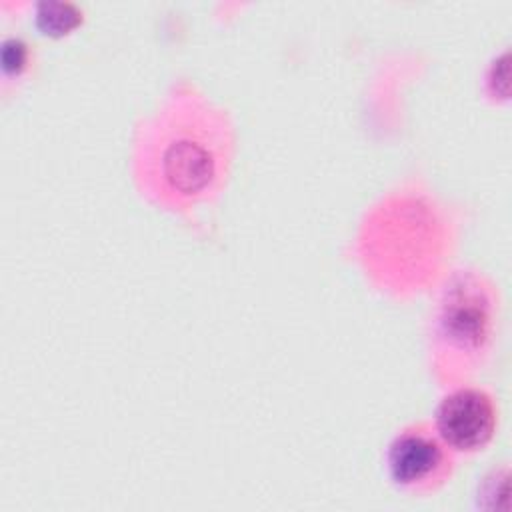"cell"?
I'll list each match as a JSON object with an SVG mask.
<instances>
[{
    "instance_id": "ba28073f",
    "label": "cell",
    "mask_w": 512,
    "mask_h": 512,
    "mask_svg": "<svg viewBox=\"0 0 512 512\" xmlns=\"http://www.w3.org/2000/svg\"><path fill=\"white\" fill-rule=\"evenodd\" d=\"M482 92L494 104L508 102V48H502L498 54L490 58L482 76Z\"/></svg>"
},
{
    "instance_id": "6da1fadb",
    "label": "cell",
    "mask_w": 512,
    "mask_h": 512,
    "mask_svg": "<svg viewBox=\"0 0 512 512\" xmlns=\"http://www.w3.org/2000/svg\"><path fill=\"white\" fill-rule=\"evenodd\" d=\"M234 150L228 110L194 82H174L134 130V184L154 206L188 212L222 192Z\"/></svg>"
},
{
    "instance_id": "5b68a950",
    "label": "cell",
    "mask_w": 512,
    "mask_h": 512,
    "mask_svg": "<svg viewBox=\"0 0 512 512\" xmlns=\"http://www.w3.org/2000/svg\"><path fill=\"white\" fill-rule=\"evenodd\" d=\"M432 424L456 454H474L494 438L498 404L486 388L456 384L436 404Z\"/></svg>"
},
{
    "instance_id": "7a4b0ae2",
    "label": "cell",
    "mask_w": 512,
    "mask_h": 512,
    "mask_svg": "<svg viewBox=\"0 0 512 512\" xmlns=\"http://www.w3.org/2000/svg\"><path fill=\"white\" fill-rule=\"evenodd\" d=\"M454 240V220L446 206L428 190L402 186L364 214L356 254L378 288L392 296H410L444 272Z\"/></svg>"
},
{
    "instance_id": "277c9868",
    "label": "cell",
    "mask_w": 512,
    "mask_h": 512,
    "mask_svg": "<svg viewBox=\"0 0 512 512\" xmlns=\"http://www.w3.org/2000/svg\"><path fill=\"white\" fill-rule=\"evenodd\" d=\"M386 474L392 486L412 496L440 490L454 474L456 452L442 440L432 422L402 426L386 446Z\"/></svg>"
},
{
    "instance_id": "8992f818",
    "label": "cell",
    "mask_w": 512,
    "mask_h": 512,
    "mask_svg": "<svg viewBox=\"0 0 512 512\" xmlns=\"http://www.w3.org/2000/svg\"><path fill=\"white\" fill-rule=\"evenodd\" d=\"M82 22V10L72 2L42 0L36 4V24L46 34H66Z\"/></svg>"
},
{
    "instance_id": "9c48e42d",
    "label": "cell",
    "mask_w": 512,
    "mask_h": 512,
    "mask_svg": "<svg viewBox=\"0 0 512 512\" xmlns=\"http://www.w3.org/2000/svg\"><path fill=\"white\" fill-rule=\"evenodd\" d=\"M30 66V46L20 36H8L2 40L0 68L4 82L18 80Z\"/></svg>"
},
{
    "instance_id": "3957f363",
    "label": "cell",
    "mask_w": 512,
    "mask_h": 512,
    "mask_svg": "<svg viewBox=\"0 0 512 512\" xmlns=\"http://www.w3.org/2000/svg\"><path fill=\"white\" fill-rule=\"evenodd\" d=\"M500 324V290L474 266L444 276L430 314L428 350L436 378L448 386L468 382L486 366Z\"/></svg>"
},
{
    "instance_id": "52a82bcc",
    "label": "cell",
    "mask_w": 512,
    "mask_h": 512,
    "mask_svg": "<svg viewBox=\"0 0 512 512\" xmlns=\"http://www.w3.org/2000/svg\"><path fill=\"white\" fill-rule=\"evenodd\" d=\"M476 508H482V510L508 508V466L506 464H502L500 468L494 466L482 478L476 492Z\"/></svg>"
}]
</instances>
